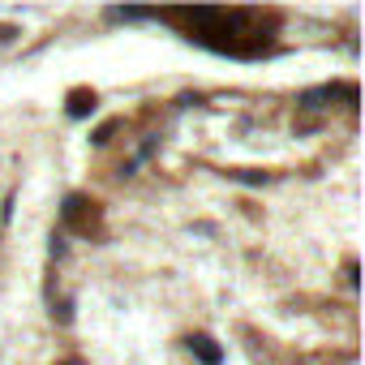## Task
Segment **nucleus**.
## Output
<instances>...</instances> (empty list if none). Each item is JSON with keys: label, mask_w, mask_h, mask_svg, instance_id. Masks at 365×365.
Here are the masks:
<instances>
[{"label": "nucleus", "mask_w": 365, "mask_h": 365, "mask_svg": "<svg viewBox=\"0 0 365 365\" xmlns=\"http://www.w3.org/2000/svg\"><path fill=\"white\" fill-rule=\"evenodd\" d=\"M189 348L198 352V361H206V365H220V348H215V340L193 335V340H189Z\"/></svg>", "instance_id": "nucleus-1"}, {"label": "nucleus", "mask_w": 365, "mask_h": 365, "mask_svg": "<svg viewBox=\"0 0 365 365\" xmlns=\"http://www.w3.org/2000/svg\"><path fill=\"white\" fill-rule=\"evenodd\" d=\"M86 108H95V99H86V95H73V108H69V112H73V116H82Z\"/></svg>", "instance_id": "nucleus-2"}]
</instances>
